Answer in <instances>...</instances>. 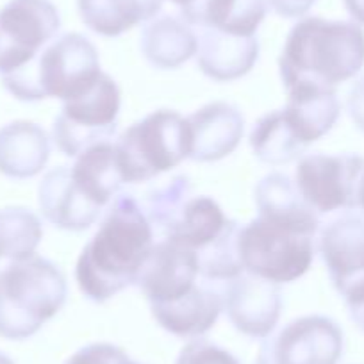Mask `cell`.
<instances>
[{
	"label": "cell",
	"mask_w": 364,
	"mask_h": 364,
	"mask_svg": "<svg viewBox=\"0 0 364 364\" xmlns=\"http://www.w3.org/2000/svg\"><path fill=\"white\" fill-rule=\"evenodd\" d=\"M154 234L134 197L114 198L99 230L77 259L75 279L80 293L91 302L102 304L136 284L154 247Z\"/></svg>",
	"instance_id": "6da1fadb"
},
{
	"label": "cell",
	"mask_w": 364,
	"mask_h": 364,
	"mask_svg": "<svg viewBox=\"0 0 364 364\" xmlns=\"http://www.w3.org/2000/svg\"><path fill=\"white\" fill-rule=\"evenodd\" d=\"M364 66V31L359 23L300 20L291 27L279 58L286 93L299 90H334L353 79Z\"/></svg>",
	"instance_id": "7a4b0ae2"
},
{
	"label": "cell",
	"mask_w": 364,
	"mask_h": 364,
	"mask_svg": "<svg viewBox=\"0 0 364 364\" xmlns=\"http://www.w3.org/2000/svg\"><path fill=\"white\" fill-rule=\"evenodd\" d=\"M100 73L95 45L82 34L66 33L54 38L29 65L0 79L2 86L23 102L43 99L66 102L90 90Z\"/></svg>",
	"instance_id": "3957f363"
},
{
	"label": "cell",
	"mask_w": 364,
	"mask_h": 364,
	"mask_svg": "<svg viewBox=\"0 0 364 364\" xmlns=\"http://www.w3.org/2000/svg\"><path fill=\"white\" fill-rule=\"evenodd\" d=\"M68 284L59 266L33 255L0 269V338L22 341L63 309Z\"/></svg>",
	"instance_id": "277c9868"
},
{
	"label": "cell",
	"mask_w": 364,
	"mask_h": 364,
	"mask_svg": "<svg viewBox=\"0 0 364 364\" xmlns=\"http://www.w3.org/2000/svg\"><path fill=\"white\" fill-rule=\"evenodd\" d=\"M117 154L125 182L152 181L190 159L188 120L177 111H154L120 136Z\"/></svg>",
	"instance_id": "5b68a950"
},
{
	"label": "cell",
	"mask_w": 364,
	"mask_h": 364,
	"mask_svg": "<svg viewBox=\"0 0 364 364\" xmlns=\"http://www.w3.org/2000/svg\"><path fill=\"white\" fill-rule=\"evenodd\" d=\"M314 236L300 227L257 215L240 232L245 272L273 284L296 281L313 264Z\"/></svg>",
	"instance_id": "8992f818"
},
{
	"label": "cell",
	"mask_w": 364,
	"mask_h": 364,
	"mask_svg": "<svg viewBox=\"0 0 364 364\" xmlns=\"http://www.w3.org/2000/svg\"><path fill=\"white\" fill-rule=\"evenodd\" d=\"M120 87L107 73H100L87 91L63 104L52 125V139L66 157H79L91 146L107 143L117 132Z\"/></svg>",
	"instance_id": "52a82bcc"
},
{
	"label": "cell",
	"mask_w": 364,
	"mask_h": 364,
	"mask_svg": "<svg viewBox=\"0 0 364 364\" xmlns=\"http://www.w3.org/2000/svg\"><path fill=\"white\" fill-rule=\"evenodd\" d=\"M295 182L318 215L360 209L364 157L357 154H307L296 164Z\"/></svg>",
	"instance_id": "ba28073f"
},
{
	"label": "cell",
	"mask_w": 364,
	"mask_h": 364,
	"mask_svg": "<svg viewBox=\"0 0 364 364\" xmlns=\"http://www.w3.org/2000/svg\"><path fill=\"white\" fill-rule=\"evenodd\" d=\"M343 348L341 327L332 318L309 314L266 336L255 364H338Z\"/></svg>",
	"instance_id": "9c48e42d"
},
{
	"label": "cell",
	"mask_w": 364,
	"mask_h": 364,
	"mask_svg": "<svg viewBox=\"0 0 364 364\" xmlns=\"http://www.w3.org/2000/svg\"><path fill=\"white\" fill-rule=\"evenodd\" d=\"M59 27L61 16L50 0H9L0 9V75L29 65Z\"/></svg>",
	"instance_id": "30bf717a"
},
{
	"label": "cell",
	"mask_w": 364,
	"mask_h": 364,
	"mask_svg": "<svg viewBox=\"0 0 364 364\" xmlns=\"http://www.w3.org/2000/svg\"><path fill=\"white\" fill-rule=\"evenodd\" d=\"M223 311L237 332L252 339L272 334L282 313V295L277 284L241 273L222 289Z\"/></svg>",
	"instance_id": "8fae6325"
},
{
	"label": "cell",
	"mask_w": 364,
	"mask_h": 364,
	"mask_svg": "<svg viewBox=\"0 0 364 364\" xmlns=\"http://www.w3.org/2000/svg\"><path fill=\"white\" fill-rule=\"evenodd\" d=\"M318 252L339 295L364 279V213L345 211L320 229Z\"/></svg>",
	"instance_id": "7c38bea8"
},
{
	"label": "cell",
	"mask_w": 364,
	"mask_h": 364,
	"mask_svg": "<svg viewBox=\"0 0 364 364\" xmlns=\"http://www.w3.org/2000/svg\"><path fill=\"white\" fill-rule=\"evenodd\" d=\"M198 261L195 252L163 237L154 243L136 286L149 304L168 302L186 295L197 286Z\"/></svg>",
	"instance_id": "4fadbf2b"
},
{
	"label": "cell",
	"mask_w": 364,
	"mask_h": 364,
	"mask_svg": "<svg viewBox=\"0 0 364 364\" xmlns=\"http://www.w3.org/2000/svg\"><path fill=\"white\" fill-rule=\"evenodd\" d=\"M190 127V159L215 163L240 145L245 134V118L229 102H211L186 118Z\"/></svg>",
	"instance_id": "5bb4252c"
},
{
	"label": "cell",
	"mask_w": 364,
	"mask_h": 364,
	"mask_svg": "<svg viewBox=\"0 0 364 364\" xmlns=\"http://www.w3.org/2000/svg\"><path fill=\"white\" fill-rule=\"evenodd\" d=\"M38 204L48 223L70 232L90 229L102 213V208L91 202L77 186L70 166L54 168L41 178Z\"/></svg>",
	"instance_id": "9a60e30c"
},
{
	"label": "cell",
	"mask_w": 364,
	"mask_h": 364,
	"mask_svg": "<svg viewBox=\"0 0 364 364\" xmlns=\"http://www.w3.org/2000/svg\"><path fill=\"white\" fill-rule=\"evenodd\" d=\"M152 316L170 334L195 339L211 331L223 311L222 293L209 286H195L186 295L168 302L150 304Z\"/></svg>",
	"instance_id": "2e32d148"
},
{
	"label": "cell",
	"mask_w": 364,
	"mask_h": 364,
	"mask_svg": "<svg viewBox=\"0 0 364 364\" xmlns=\"http://www.w3.org/2000/svg\"><path fill=\"white\" fill-rule=\"evenodd\" d=\"M259 59L255 36H234L215 29H202L198 38L197 65L216 82H230L247 75Z\"/></svg>",
	"instance_id": "e0dca14e"
},
{
	"label": "cell",
	"mask_w": 364,
	"mask_h": 364,
	"mask_svg": "<svg viewBox=\"0 0 364 364\" xmlns=\"http://www.w3.org/2000/svg\"><path fill=\"white\" fill-rule=\"evenodd\" d=\"M50 157V139L34 122L15 120L0 127V173L23 181L40 173Z\"/></svg>",
	"instance_id": "ac0fdd59"
},
{
	"label": "cell",
	"mask_w": 364,
	"mask_h": 364,
	"mask_svg": "<svg viewBox=\"0 0 364 364\" xmlns=\"http://www.w3.org/2000/svg\"><path fill=\"white\" fill-rule=\"evenodd\" d=\"M257 215L300 227L311 234L320 230V216L296 188V182L281 171L264 175L254 190Z\"/></svg>",
	"instance_id": "d6986e66"
},
{
	"label": "cell",
	"mask_w": 364,
	"mask_h": 364,
	"mask_svg": "<svg viewBox=\"0 0 364 364\" xmlns=\"http://www.w3.org/2000/svg\"><path fill=\"white\" fill-rule=\"evenodd\" d=\"M139 48L154 68L175 70L197 55L198 38L190 23L177 16L163 15L145 23Z\"/></svg>",
	"instance_id": "ffe728a7"
},
{
	"label": "cell",
	"mask_w": 364,
	"mask_h": 364,
	"mask_svg": "<svg viewBox=\"0 0 364 364\" xmlns=\"http://www.w3.org/2000/svg\"><path fill=\"white\" fill-rule=\"evenodd\" d=\"M72 177L82 193L100 208H106L124 184L117 145L111 141L91 146L70 166Z\"/></svg>",
	"instance_id": "44dd1931"
},
{
	"label": "cell",
	"mask_w": 364,
	"mask_h": 364,
	"mask_svg": "<svg viewBox=\"0 0 364 364\" xmlns=\"http://www.w3.org/2000/svg\"><path fill=\"white\" fill-rule=\"evenodd\" d=\"M161 6L163 0H77L84 26L106 38H117L138 23L150 22Z\"/></svg>",
	"instance_id": "7402d4cb"
},
{
	"label": "cell",
	"mask_w": 364,
	"mask_h": 364,
	"mask_svg": "<svg viewBox=\"0 0 364 364\" xmlns=\"http://www.w3.org/2000/svg\"><path fill=\"white\" fill-rule=\"evenodd\" d=\"M229 223L230 218H227L218 202L211 197H191L164 237L190 248L197 255L215 243L225 232Z\"/></svg>",
	"instance_id": "603a6c76"
},
{
	"label": "cell",
	"mask_w": 364,
	"mask_h": 364,
	"mask_svg": "<svg viewBox=\"0 0 364 364\" xmlns=\"http://www.w3.org/2000/svg\"><path fill=\"white\" fill-rule=\"evenodd\" d=\"M250 149L259 161L272 166L289 164L304 157L307 146L300 141L284 109H275L259 118L250 131Z\"/></svg>",
	"instance_id": "cb8c5ba5"
},
{
	"label": "cell",
	"mask_w": 364,
	"mask_h": 364,
	"mask_svg": "<svg viewBox=\"0 0 364 364\" xmlns=\"http://www.w3.org/2000/svg\"><path fill=\"white\" fill-rule=\"evenodd\" d=\"M43 237L40 218L31 209L11 205L0 209V259L33 257Z\"/></svg>",
	"instance_id": "d4e9b609"
},
{
	"label": "cell",
	"mask_w": 364,
	"mask_h": 364,
	"mask_svg": "<svg viewBox=\"0 0 364 364\" xmlns=\"http://www.w3.org/2000/svg\"><path fill=\"white\" fill-rule=\"evenodd\" d=\"M191 198V182L188 175H175L163 186L146 195L145 215L154 232L166 236L181 216L182 209Z\"/></svg>",
	"instance_id": "484cf974"
},
{
	"label": "cell",
	"mask_w": 364,
	"mask_h": 364,
	"mask_svg": "<svg viewBox=\"0 0 364 364\" xmlns=\"http://www.w3.org/2000/svg\"><path fill=\"white\" fill-rule=\"evenodd\" d=\"M241 225L230 220L225 232L197 254L198 273L208 281H230L245 272L240 254Z\"/></svg>",
	"instance_id": "4316f807"
},
{
	"label": "cell",
	"mask_w": 364,
	"mask_h": 364,
	"mask_svg": "<svg viewBox=\"0 0 364 364\" xmlns=\"http://www.w3.org/2000/svg\"><path fill=\"white\" fill-rule=\"evenodd\" d=\"M175 364H241L229 350L204 338H195L178 352Z\"/></svg>",
	"instance_id": "83f0119b"
},
{
	"label": "cell",
	"mask_w": 364,
	"mask_h": 364,
	"mask_svg": "<svg viewBox=\"0 0 364 364\" xmlns=\"http://www.w3.org/2000/svg\"><path fill=\"white\" fill-rule=\"evenodd\" d=\"M65 364H139L120 346L111 343H91L77 350Z\"/></svg>",
	"instance_id": "f1b7e54d"
},
{
	"label": "cell",
	"mask_w": 364,
	"mask_h": 364,
	"mask_svg": "<svg viewBox=\"0 0 364 364\" xmlns=\"http://www.w3.org/2000/svg\"><path fill=\"white\" fill-rule=\"evenodd\" d=\"M343 299H345L350 320L353 321V325H355L359 331L364 332V279L363 281L355 282L353 286H350V288L343 293Z\"/></svg>",
	"instance_id": "f546056e"
},
{
	"label": "cell",
	"mask_w": 364,
	"mask_h": 364,
	"mask_svg": "<svg viewBox=\"0 0 364 364\" xmlns=\"http://www.w3.org/2000/svg\"><path fill=\"white\" fill-rule=\"evenodd\" d=\"M346 111L360 132H364V77H360L348 91L346 97Z\"/></svg>",
	"instance_id": "4dcf8cb0"
},
{
	"label": "cell",
	"mask_w": 364,
	"mask_h": 364,
	"mask_svg": "<svg viewBox=\"0 0 364 364\" xmlns=\"http://www.w3.org/2000/svg\"><path fill=\"white\" fill-rule=\"evenodd\" d=\"M269 8L282 18H300L307 15L316 0H268Z\"/></svg>",
	"instance_id": "1f68e13d"
},
{
	"label": "cell",
	"mask_w": 364,
	"mask_h": 364,
	"mask_svg": "<svg viewBox=\"0 0 364 364\" xmlns=\"http://www.w3.org/2000/svg\"><path fill=\"white\" fill-rule=\"evenodd\" d=\"M350 18L359 26H364V0H343Z\"/></svg>",
	"instance_id": "d6a6232c"
},
{
	"label": "cell",
	"mask_w": 364,
	"mask_h": 364,
	"mask_svg": "<svg viewBox=\"0 0 364 364\" xmlns=\"http://www.w3.org/2000/svg\"><path fill=\"white\" fill-rule=\"evenodd\" d=\"M170 2H173V4L177 6L178 13H184L186 9H190L197 0H170Z\"/></svg>",
	"instance_id": "836d02e7"
},
{
	"label": "cell",
	"mask_w": 364,
	"mask_h": 364,
	"mask_svg": "<svg viewBox=\"0 0 364 364\" xmlns=\"http://www.w3.org/2000/svg\"><path fill=\"white\" fill-rule=\"evenodd\" d=\"M0 364H15V360H13L8 353L0 352Z\"/></svg>",
	"instance_id": "e575fe53"
},
{
	"label": "cell",
	"mask_w": 364,
	"mask_h": 364,
	"mask_svg": "<svg viewBox=\"0 0 364 364\" xmlns=\"http://www.w3.org/2000/svg\"><path fill=\"white\" fill-rule=\"evenodd\" d=\"M360 211L364 213V184H363V195H360Z\"/></svg>",
	"instance_id": "d590c367"
},
{
	"label": "cell",
	"mask_w": 364,
	"mask_h": 364,
	"mask_svg": "<svg viewBox=\"0 0 364 364\" xmlns=\"http://www.w3.org/2000/svg\"><path fill=\"white\" fill-rule=\"evenodd\" d=\"M139 364H141V363H139Z\"/></svg>",
	"instance_id": "8d00e7d4"
}]
</instances>
